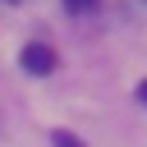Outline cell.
<instances>
[{
  "label": "cell",
  "mask_w": 147,
  "mask_h": 147,
  "mask_svg": "<svg viewBox=\"0 0 147 147\" xmlns=\"http://www.w3.org/2000/svg\"><path fill=\"white\" fill-rule=\"evenodd\" d=\"M96 5H101V0H64V9H69V14H92Z\"/></svg>",
  "instance_id": "cell-3"
},
{
  "label": "cell",
  "mask_w": 147,
  "mask_h": 147,
  "mask_svg": "<svg viewBox=\"0 0 147 147\" xmlns=\"http://www.w3.org/2000/svg\"><path fill=\"white\" fill-rule=\"evenodd\" d=\"M51 147H83V138H74L69 129H55L51 133Z\"/></svg>",
  "instance_id": "cell-2"
},
{
  "label": "cell",
  "mask_w": 147,
  "mask_h": 147,
  "mask_svg": "<svg viewBox=\"0 0 147 147\" xmlns=\"http://www.w3.org/2000/svg\"><path fill=\"white\" fill-rule=\"evenodd\" d=\"M18 64H23V74H32V78H46V74L55 69V51H51L46 41H28V46L18 51Z\"/></svg>",
  "instance_id": "cell-1"
},
{
  "label": "cell",
  "mask_w": 147,
  "mask_h": 147,
  "mask_svg": "<svg viewBox=\"0 0 147 147\" xmlns=\"http://www.w3.org/2000/svg\"><path fill=\"white\" fill-rule=\"evenodd\" d=\"M138 101H142V106H147V83H138Z\"/></svg>",
  "instance_id": "cell-4"
}]
</instances>
